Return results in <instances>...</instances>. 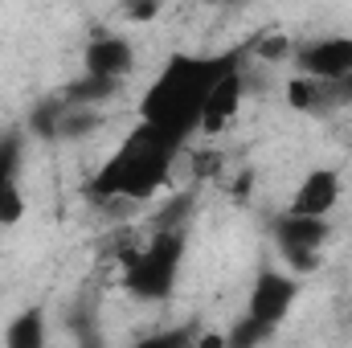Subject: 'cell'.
I'll return each mask as SVG.
<instances>
[{"mask_svg": "<svg viewBox=\"0 0 352 348\" xmlns=\"http://www.w3.org/2000/svg\"><path fill=\"white\" fill-rule=\"evenodd\" d=\"M226 336H230V345L246 348V345H258V340H270V336H274V324H263V320H254V316H242Z\"/></svg>", "mask_w": 352, "mask_h": 348, "instance_id": "cell-15", "label": "cell"}, {"mask_svg": "<svg viewBox=\"0 0 352 348\" xmlns=\"http://www.w3.org/2000/svg\"><path fill=\"white\" fill-rule=\"evenodd\" d=\"M184 259V234L180 230H156L152 238H144L119 266L123 287L144 299V303H160L176 291V274Z\"/></svg>", "mask_w": 352, "mask_h": 348, "instance_id": "cell-3", "label": "cell"}, {"mask_svg": "<svg viewBox=\"0 0 352 348\" xmlns=\"http://www.w3.org/2000/svg\"><path fill=\"white\" fill-rule=\"evenodd\" d=\"M328 90H332V111H344V107H352V74L336 78V83H328Z\"/></svg>", "mask_w": 352, "mask_h": 348, "instance_id": "cell-18", "label": "cell"}, {"mask_svg": "<svg viewBox=\"0 0 352 348\" xmlns=\"http://www.w3.org/2000/svg\"><path fill=\"white\" fill-rule=\"evenodd\" d=\"M274 242L278 250H324V242L332 238V221L328 217H303V213H278L274 217Z\"/></svg>", "mask_w": 352, "mask_h": 348, "instance_id": "cell-9", "label": "cell"}, {"mask_svg": "<svg viewBox=\"0 0 352 348\" xmlns=\"http://www.w3.org/2000/svg\"><path fill=\"white\" fill-rule=\"evenodd\" d=\"M16 168H21V144L16 140H4L0 144V188L8 180H16Z\"/></svg>", "mask_w": 352, "mask_h": 348, "instance_id": "cell-16", "label": "cell"}, {"mask_svg": "<svg viewBox=\"0 0 352 348\" xmlns=\"http://www.w3.org/2000/svg\"><path fill=\"white\" fill-rule=\"evenodd\" d=\"M184 148L168 144L160 131H152L148 123H135L123 144L111 152V160L94 173L90 180V197L94 201H152L156 193H164L173 184V168H176V156Z\"/></svg>", "mask_w": 352, "mask_h": 348, "instance_id": "cell-2", "label": "cell"}, {"mask_svg": "<svg viewBox=\"0 0 352 348\" xmlns=\"http://www.w3.org/2000/svg\"><path fill=\"white\" fill-rule=\"evenodd\" d=\"M82 66H87V74L123 83L135 70V45L127 37H119V33H98L94 41H87V50H82Z\"/></svg>", "mask_w": 352, "mask_h": 348, "instance_id": "cell-8", "label": "cell"}, {"mask_svg": "<svg viewBox=\"0 0 352 348\" xmlns=\"http://www.w3.org/2000/svg\"><path fill=\"white\" fill-rule=\"evenodd\" d=\"M295 70L299 74H311V78H324V83H336L352 74V37L336 33V37H320V41H307L295 50Z\"/></svg>", "mask_w": 352, "mask_h": 348, "instance_id": "cell-6", "label": "cell"}, {"mask_svg": "<svg viewBox=\"0 0 352 348\" xmlns=\"http://www.w3.org/2000/svg\"><path fill=\"white\" fill-rule=\"evenodd\" d=\"M340 193H344V180L336 168H307L299 176L291 201H287V213H303V217H328L336 205H340Z\"/></svg>", "mask_w": 352, "mask_h": 348, "instance_id": "cell-7", "label": "cell"}, {"mask_svg": "<svg viewBox=\"0 0 352 348\" xmlns=\"http://www.w3.org/2000/svg\"><path fill=\"white\" fill-rule=\"evenodd\" d=\"M25 213H29L25 188H21V180H8V184L0 188V226H4V230H8V226H21Z\"/></svg>", "mask_w": 352, "mask_h": 348, "instance_id": "cell-14", "label": "cell"}, {"mask_svg": "<svg viewBox=\"0 0 352 348\" xmlns=\"http://www.w3.org/2000/svg\"><path fill=\"white\" fill-rule=\"evenodd\" d=\"M119 90L115 78H98V74H87L82 83H74V87L66 90V98L62 102H70V107H102L111 94Z\"/></svg>", "mask_w": 352, "mask_h": 348, "instance_id": "cell-12", "label": "cell"}, {"mask_svg": "<svg viewBox=\"0 0 352 348\" xmlns=\"http://www.w3.org/2000/svg\"><path fill=\"white\" fill-rule=\"evenodd\" d=\"M242 62L246 54H173L140 98V123L160 131L176 148H188V140L197 135L201 102L209 87Z\"/></svg>", "mask_w": 352, "mask_h": 348, "instance_id": "cell-1", "label": "cell"}, {"mask_svg": "<svg viewBox=\"0 0 352 348\" xmlns=\"http://www.w3.org/2000/svg\"><path fill=\"white\" fill-rule=\"evenodd\" d=\"M283 98H287V107L295 115H307V119H320V115L332 111V90H328V83L324 78H311V74H299V70L287 78Z\"/></svg>", "mask_w": 352, "mask_h": 348, "instance_id": "cell-10", "label": "cell"}, {"mask_svg": "<svg viewBox=\"0 0 352 348\" xmlns=\"http://www.w3.org/2000/svg\"><path fill=\"white\" fill-rule=\"evenodd\" d=\"M242 102H246V62L234 66V70H226V74L209 87L205 102H201L197 135H205V140H221V135L234 127V119L242 115Z\"/></svg>", "mask_w": 352, "mask_h": 348, "instance_id": "cell-4", "label": "cell"}, {"mask_svg": "<svg viewBox=\"0 0 352 348\" xmlns=\"http://www.w3.org/2000/svg\"><path fill=\"white\" fill-rule=\"evenodd\" d=\"M213 4H238V0H213Z\"/></svg>", "mask_w": 352, "mask_h": 348, "instance_id": "cell-19", "label": "cell"}, {"mask_svg": "<svg viewBox=\"0 0 352 348\" xmlns=\"http://www.w3.org/2000/svg\"><path fill=\"white\" fill-rule=\"evenodd\" d=\"M123 17L135 25H148L160 17V0H123Z\"/></svg>", "mask_w": 352, "mask_h": 348, "instance_id": "cell-17", "label": "cell"}, {"mask_svg": "<svg viewBox=\"0 0 352 348\" xmlns=\"http://www.w3.org/2000/svg\"><path fill=\"white\" fill-rule=\"evenodd\" d=\"M295 41H291V33H283V29H266L258 33L254 41H250V54L266 62V66H283V62H295Z\"/></svg>", "mask_w": 352, "mask_h": 348, "instance_id": "cell-11", "label": "cell"}, {"mask_svg": "<svg viewBox=\"0 0 352 348\" xmlns=\"http://www.w3.org/2000/svg\"><path fill=\"white\" fill-rule=\"evenodd\" d=\"M349 332H352V307H349Z\"/></svg>", "mask_w": 352, "mask_h": 348, "instance_id": "cell-20", "label": "cell"}, {"mask_svg": "<svg viewBox=\"0 0 352 348\" xmlns=\"http://www.w3.org/2000/svg\"><path fill=\"white\" fill-rule=\"evenodd\" d=\"M295 299H299V279H295V274H287V270H263V274L254 279V287H250L246 316H254V320L278 328V324L291 316Z\"/></svg>", "mask_w": 352, "mask_h": 348, "instance_id": "cell-5", "label": "cell"}, {"mask_svg": "<svg viewBox=\"0 0 352 348\" xmlns=\"http://www.w3.org/2000/svg\"><path fill=\"white\" fill-rule=\"evenodd\" d=\"M4 340L12 348H41L45 345V320L37 312H25V316L12 320V328L4 332Z\"/></svg>", "mask_w": 352, "mask_h": 348, "instance_id": "cell-13", "label": "cell"}]
</instances>
